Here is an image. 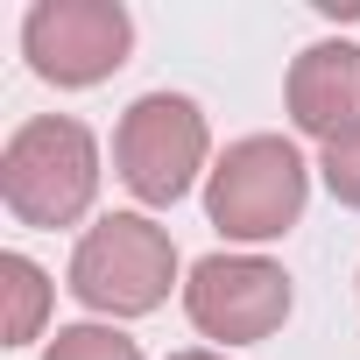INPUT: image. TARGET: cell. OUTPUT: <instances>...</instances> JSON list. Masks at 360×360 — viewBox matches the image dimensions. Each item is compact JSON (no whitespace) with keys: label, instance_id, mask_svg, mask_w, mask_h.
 Here are the masks:
<instances>
[{"label":"cell","instance_id":"obj_1","mask_svg":"<svg viewBox=\"0 0 360 360\" xmlns=\"http://www.w3.org/2000/svg\"><path fill=\"white\" fill-rule=\"evenodd\" d=\"M0 198L22 226H71L99 198V141L71 113L22 120L0 148Z\"/></svg>","mask_w":360,"mask_h":360},{"label":"cell","instance_id":"obj_2","mask_svg":"<svg viewBox=\"0 0 360 360\" xmlns=\"http://www.w3.org/2000/svg\"><path fill=\"white\" fill-rule=\"evenodd\" d=\"M176 283V240L148 212H106L71 248V297L99 318H148Z\"/></svg>","mask_w":360,"mask_h":360},{"label":"cell","instance_id":"obj_3","mask_svg":"<svg viewBox=\"0 0 360 360\" xmlns=\"http://www.w3.org/2000/svg\"><path fill=\"white\" fill-rule=\"evenodd\" d=\"M304 198H311V162L283 134L233 141L205 176V219L226 240H283L304 219Z\"/></svg>","mask_w":360,"mask_h":360},{"label":"cell","instance_id":"obj_4","mask_svg":"<svg viewBox=\"0 0 360 360\" xmlns=\"http://www.w3.org/2000/svg\"><path fill=\"white\" fill-rule=\"evenodd\" d=\"M212 127L184 92H141L113 127V169L141 205H176L205 169Z\"/></svg>","mask_w":360,"mask_h":360},{"label":"cell","instance_id":"obj_5","mask_svg":"<svg viewBox=\"0 0 360 360\" xmlns=\"http://www.w3.org/2000/svg\"><path fill=\"white\" fill-rule=\"evenodd\" d=\"M127 50H134V22L120 0H36L22 15V57L36 64V78L64 92L113 78Z\"/></svg>","mask_w":360,"mask_h":360},{"label":"cell","instance_id":"obj_6","mask_svg":"<svg viewBox=\"0 0 360 360\" xmlns=\"http://www.w3.org/2000/svg\"><path fill=\"white\" fill-rule=\"evenodd\" d=\"M184 311L219 346H255L290 318V276L269 255H205L184 283Z\"/></svg>","mask_w":360,"mask_h":360},{"label":"cell","instance_id":"obj_7","mask_svg":"<svg viewBox=\"0 0 360 360\" xmlns=\"http://www.w3.org/2000/svg\"><path fill=\"white\" fill-rule=\"evenodd\" d=\"M283 99H290L297 134H311L325 148L346 141V134H360V43H311L290 64Z\"/></svg>","mask_w":360,"mask_h":360},{"label":"cell","instance_id":"obj_8","mask_svg":"<svg viewBox=\"0 0 360 360\" xmlns=\"http://www.w3.org/2000/svg\"><path fill=\"white\" fill-rule=\"evenodd\" d=\"M0 297H8V318H0L8 346H29L43 332V318H50V276L29 255H0Z\"/></svg>","mask_w":360,"mask_h":360},{"label":"cell","instance_id":"obj_9","mask_svg":"<svg viewBox=\"0 0 360 360\" xmlns=\"http://www.w3.org/2000/svg\"><path fill=\"white\" fill-rule=\"evenodd\" d=\"M43 360H141V346L113 325H57Z\"/></svg>","mask_w":360,"mask_h":360},{"label":"cell","instance_id":"obj_10","mask_svg":"<svg viewBox=\"0 0 360 360\" xmlns=\"http://www.w3.org/2000/svg\"><path fill=\"white\" fill-rule=\"evenodd\" d=\"M318 169H325V191H332L339 205H353V212H360V134H346V141H332Z\"/></svg>","mask_w":360,"mask_h":360},{"label":"cell","instance_id":"obj_11","mask_svg":"<svg viewBox=\"0 0 360 360\" xmlns=\"http://www.w3.org/2000/svg\"><path fill=\"white\" fill-rule=\"evenodd\" d=\"M169 360H226V353H212V346H184V353H169Z\"/></svg>","mask_w":360,"mask_h":360}]
</instances>
